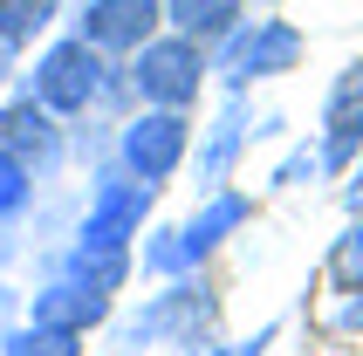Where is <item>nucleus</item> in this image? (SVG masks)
Returning <instances> with one entry per match:
<instances>
[{
    "instance_id": "obj_1",
    "label": "nucleus",
    "mask_w": 363,
    "mask_h": 356,
    "mask_svg": "<svg viewBox=\"0 0 363 356\" xmlns=\"http://www.w3.org/2000/svg\"><path fill=\"white\" fill-rule=\"evenodd\" d=\"M213 316H220L213 288H206V281H192V274H179L164 295H151V308H138V316L117 329V350H151V343L199 350V343L213 336Z\"/></svg>"
},
{
    "instance_id": "obj_2",
    "label": "nucleus",
    "mask_w": 363,
    "mask_h": 356,
    "mask_svg": "<svg viewBox=\"0 0 363 356\" xmlns=\"http://www.w3.org/2000/svg\"><path fill=\"white\" fill-rule=\"evenodd\" d=\"M206 69H213V62H206L199 41L164 35V28H158V35L130 55V69H123V76H130L138 103H158V110H192V103H199V89H206Z\"/></svg>"
},
{
    "instance_id": "obj_3",
    "label": "nucleus",
    "mask_w": 363,
    "mask_h": 356,
    "mask_svg": "<svg viewBox=\"0 0 363 356\" xmlns=\"http://www.w3.org/2000/svg\"><path fill=\"white\" fill-rule=\"evenodd\" d=\"M28 96H35L41 110H55V117H82L89 103H103V55H96L82 35L48 41V48L35 55Z\"/></svg>"
},
{
    "instance_id": "obj_4",
    "label": "nucleus",
    "mask_w": 363,
    "mask_h": 356,
    "mask_svg": "<svg viewBox=\"0 0 363 356\" xmlns=\"http://www.w3.org/2000/svg\"><path fill=\"white\" fill-rule=\"evenodd\" d=\"M192 151V117L185 110H158V103H144L138 117L117 130V165L144 185H164V178L185 165Z\"/></svg>"
},
{
    "instance_id": "obj_5",
    "label": "nucleus",
    "mask_w": 363,
    "mask_h": 356,
    "mask_svg": "<svg viewBox=\"0 0 363 356\" xmlns=\"http://www.w3.org/2000/svg\"><path fill=\"white\" fill-rule=\"evenodd\" d=\"M220 62H226V82H233V89L288 76V69L302 62V28H295V21H240V28L220 41Z\"/></svg>"
},
{
    "instance_id": "obj_6",
    "label": "nucleus",
    "mask_w": 363,
    "mask_h": 356,
    "mask_svg": "<svg viewBox=\"0 0 363 356\" xmlns=\"http://www.w3.org/2000/svg\"><path fill=\"white\" fill-rule=\"evenodd\" d=\"M158 28H164V0H82L76 14V35L96 55H138Z\"/></svg>"
},
{
    "instance_id": "obj_7",
    "label": "nucleus",
    "mask_w": 363,
    "mask_h": 356,
    "mask_svg": "<svg viewBox=\"0 0 363 356\" xmlns=\"http://www.w3.org/2000/svg\"><path fill=\"white\" fill-rule=\"evenodd\" d=\"M0 144H7L35 178H48L62 165V123H55V110H41L28 89H21L14 103H0Z\"/></svg>"
},
{
    "instance_id": "obj_8",
    "label": "nucleus",
    "mask_w": 363,
    "mask_h": 356,
    "mask_svg": "<svg viewBox=\"0 0 363 356\" xmlns=\"http://www.w3.org/2000/svg\"><path fill=\"white\" fill-rule=\"evenodd\" d=\"M151 192H158V185L130 178L123 165H117V172H103L96 192H89V219H82V233H89V240H138Z\"/></svg>"
},
{
    "instance_id": "obj_9",
    "label": "nucleus",
    "mask_w": 363,
    "mask_h": 356,
    "mask_svg": "<svg viewBox=\"0 0 363 356\" xmlns=\"http://www.w3.org/2000/svg\"><path fill=\"white\" fill-rule=\"evenodd\" d=\"M357 151H363V62H350L323 103V172H350Z\"/></svg>"
},
{
    "instance_id": "obj_10",
    "label": "nucleus",
    "mask_w": 363,
    "mask_h": 356,
    "mask_svg": "<svg viewBox=\"0 0 363 356\" xmlns=\"http://www.w3.org/2000/svg\"><path fill=\"white\" fill-rule=\"evenodd\" d=\"M28 322H48V329H76V336H89V329H103L110 322V295L103 288H89V281H48L35 301H28Z\"/></svg>"
},
{
    "instance_id": "obj_11",
    "label": "nucleus",
    "mask_w": 363,
    "mask_h": 356,
    "mask_svg": "<svg viewBox=\"0 0 363 356\" xmlns=\"http://www.w3.org/2000/svg\"><path fill=\"white\" fill-rule=\"evenodd\" d=\"M240 21H247V0H164V28L199 41V48H220Z\"/></svg>"
},
{
    "instance_id": "obj_12",
    "label": "nucleus",
    "mask_w": 363,
    "mask_h": 356,
    "mask_svg": "<svg viewBox=\"0 0 363 356\" xmlns=\"http://www.w3.org/2000/svg\"><path fill=\"white\" fill-rule=\"evenodd\" d=\"M62 274H69V281H89V288H103V295H117L123 281H130V240H89V233H76V247H69V260H62Z\"/></svg>"
},
{
    "instance_id": "obj_13",
    "label": "nucleus",
    "mask_w": 363,
    "mask_h": 356,
    "mask_svg": "<svg viewBox=\"0 0 363 356\" xmlns=\"http://www.w3.org/2000/svg\"><path fill=\"white\" fill-rule=\"evenodd\" d=\"M247 213H254V199H247V192H213L199 213L179 226V233H185V254H192V260H206L213 247H226V233H240V226H247Z\"/></svg>"
},
{
    "instance_id": "obj_14",
    "label": "nucleus",
    "mask_w": 363,
    "mask_h": 356,
    "mask_svg": "<svg viewBox=\"0 0 363 356\" xmlns=\"http://www.w3.org/2000/svg\"><path fill=\"white\" fill-rule=\"evenodd\" d=\"M240 151H247V103H240V89H233V103L220 110V123L199 138V185H206V192L226 185V172H233Z\"/></svg>"
},
{
    "instance_id": "obj_15",
    "label": "nucleus",
    "mask_w": 363,
    "mask_h": 356,
    "mask_svg": "<svg viewBox=\"0 0 363 356\" xmlns=\"http://www.w3.org/2000/svg\"><path fill=\"white\" fill-rule=\"evenodd\" d=\"M48 28H55V0H0V35L14 41V48L41 41Z\"/></svg>"
},
{
    "instance_id": "obj_16",
    "label": "nucleus",
    "mask_w": 363,
    "mask_h": 356,
    "mask_svg": "<svg viewBox=\"0 0 363 356\" xmlns=\"http://www.w3.org/2000/svg\"><path fill=\"white\" fill-rule=\"evenodd\" d=\"M82 343H89V336H76V329L28 322V329H14V336H7V356H82Z\"/></svg>"
},
{
    "instance_id": "obj_17",
    "label": "nucleus",
    "mask_w": 363,
    "mask_h": 356,
    "mask_svg": "<svg viewBox=\"0 0 363 356\" xmlns=\"http://www.w3.org/2000/svg\"><path fill=\"white\" fill-rule=\"evenodd\" d=\"M329 281H336V288H363V213H357V226H350L343 240H336V254H329Z\"/></svg>"
},
{
    "instance_id": "obj_18",
    "label": "nucleus",
    "mask_w": 363,
    "mask_h": 356,
    "mask_svg": "<svg viewBox=\"0 0 363 356\" xmlns=\"http://www.w3.org/2000/svg\"><path fill=\"white\" fill-rule=\"evenodd\" d=\"M28 192H35V172H28V165L0 144V219H14L21 206H28Z\"/></svg>"
},
{
    "instance_id": "obj_19",
    "label": "nucleus",
    "mask_w": 363,
    "mask_h": 356,
    "mask_svg": "<svg viewBox=\"0 0 363 356\" xmlns=\"http://www.w3.org/2000/svg\"><path fill=\"white\" fill-rule=\"evenodd\" d=\"M144 267H151V274H164V281H179L185 267H199V260L185 254V233H151V247H144Z\"/></svg>"
},
{
    "instance_id": "obj_20",
    "label": "nucleus",
    "mask_w": 363,
    "mask_h": 356,
    "mask_svg": "<svg viewBox=\"0 0 363 356\" xmlns=\"http://www.w3.org/2000/svg\"><path fill=\"white\" fill-rule=\"evenodd\" d=\"M323 172V144H302V151H288L281 165H274V185H302V178Z\"/></svg>"
},
{
    "instance_id": "obj_21",
    "label": "nucleus",
    "mask_w": 363,
    "mask_h": 356,
    "mask_svg": "<svg viewBox=\"0 0 363 356\" xmlns=\"http://www.w3.org/2000/svg\"><path fill=\"white\" fill-rule=\"evenodd\" d=\"M274 336H281V329L267 322V329H254V336H247V343H226L220 356H267V350H274Z\"/></svg>"
},
{
    "instance_id": "obj_22",
    "label": "nucleus",
    "mask_w": 363,
    "mask_h": 356,
    "mask_svg": "<svg viewBox=\"0 0 363 356\" xmlns=\"http://www.w3.org/2000/svg\"><path fill=\"white\" fill-rule=\"evenodd\" d=\"M336 329H343V336H363V288H350V301H343V316H336Z\"/></svg>"
},
{
    "instance_id": "obj_23",
    "label": "nucleus",
    "mask_w": 363,
    "mask_h": 356,
    "mask_svg": "<svg viewBox=\"0 0 363 356\" xmlns=\"http://www.w3.org/2000/svg\"><path fill=\"white\" fill-rule=\"evenodd\" d=\"M343 206H350V213H363V151L350 158V185H343Z\"/></svg>"
},
{
    "instance_id": "obj_24",
    "label": "nucleus",
    "mask_w": 363,
    "mask_h": 356,
    "mask_svg": "<svg viewBox=\"0 0 363 356\" xmlns=\"http://www.w3.org/2000/svg\"><path fill=\"white\" fill-rule=\"evenodd\" d=\"M14 55H21V48H14V41H7V35H0V82L14 76Z\"/></svg>"
}]
</instances>
